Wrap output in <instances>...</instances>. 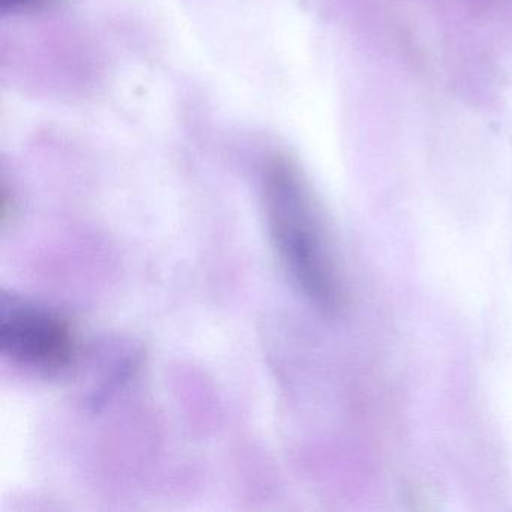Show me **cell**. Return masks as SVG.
Here are the masks:
<instances>
[{
	"label": "cell",
	"instance_id": "1",
	"mask_svg": "<svg viewBox=\"0 0 512 512\" xmlns=\"http://www.w3.org/2000/svg\"><path fill=\"white\" fill-rule=\"evenodd\" d=\"M266 221L281 262L302 292L326 313L341 305L340 281L316 203L298 169L284 158L263 178Z\"/></svg>",
	"mask_w": 512,
	"mask_h": 512
},
{
	"label": "cell",
	"instance_id": "2",
	"mask_svg": "<svg viewBox=\"0 0 512 512\" xmlns=\"http://www.w3.org/2000/svg\"><path fill=\"white\" fill-rule=\"evenodd\" d=\"M2 353L35 370L59 371L76 352L70 325L53 311L4 296L0 302Z\"/></svg>",
	"mask_w": 512,
	"mask_h": 512
},
{
	"label": "cell",
	"instance_id": "3",
	"mask_svg": "<svg viewBox=\"0 0 512 512\" xmlns=\"http://www.w3.org/2000/svg\"><path fill=\"white\" fill-rule=\"evenodd\" d=\"M37 2H40V0H0V10L7 13V11H16L19 8L37 4Z\"/></svg>",
	"mask_w": 512,
	"mask_h": 512
}]
</instances>
